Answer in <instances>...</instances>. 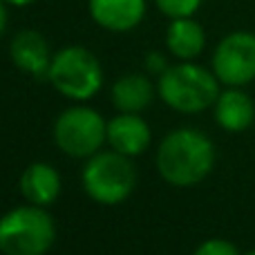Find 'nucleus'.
Returning a JSON list of instances; mask_svg holds the SVG:
<instances>
[{
	"label": "nucleus",
	"instance_id": "nucleus-20",
	"mask_svg": "<svg viewBox=\"0 0 255 255\" xmlns=\"http://www.w3.org/2000/svg\"><path fill=\"white\" fill-rule=\"evenodd\" d=\"M247 255H255V251H249V253H247Z\"/></svg>",
	"mask_w": 255,
	"mask_h": 255
},
{
	"label": "nucleus",
	"instance_id": "nucleus-5",
	"mask_svg": "<svg viewBox=\"0 0 255 255\" xmlns=\"http://www.w3.org/2000/svg\"><path fill=\"white\" fill-rule=\"evenodd\" d=\"M136 184V172L130 159L121 152H97L83 170V188L94 202L112 206L124 202Z\"/></svg>",
	"mask_w": 255,
	"mask_h": 255
},
{
	"label": "nucleus",
	"instance_id": "nucleus-15",
	"mask_svg": "<svg viewBox=\"0 0 255 255\" xmlns=\"http://www.w3.org/2000/svg\"><path fill=\"white\" fill-rule=\"evenodd\" d=\"M159 11L168 18H188L202 7L204 0H154Z\"/></svg>",
	"mask_w": 255,
	"mask_h": 255
},
{
	"label": "nucleus",
	"instance_id": "nucleus-10",
	"mask_svg": "<svg viewBox=\"0 0 255 255\" xmlns=\"http://www.w3.org/2000/svg\"><path fill=\"white\" fill-rule=\"evenodd\" d=\"M108 141L117 152L136 157L150 145V128L134 112H124L108 124Z\"/></svg>",
	"mask_w": 255,
	"mask_h": 255
},
{
	"label": "nucleus",
	"instance_id": "nucleus-8",
	"mask_svg": "<svg viewBox=\"0 0 255 255\" xmlns=\"http://www.w3.org/2000/svg\"><path fill=\"white\" fill-rule=\"evenodd\" d=\"M90 16L108 31H130L143 20L145 0H90Z\"/></svg>",
	"mask_w": 255,
	"mask_h": 255
},
{
	"label": "nucleus",
	"instance_id": "nucleus-1",
	"mask_svg": "<svg viewBox=\"0 0 255 255\" xmlns=\"http://www.w3.org/2000/svg\"><path fill=\"white\" fill-rule=\"evenodd\" d=\"M215 166V148L204 132L181 128L163 136L157 150V170L172 186H193Z\"/></svg>",
	"mask_w": 255,
	"mask_h": 255
},
{
	"label": "nucleus",
	"instance_id": "nucleus-18",
	"mask_svg": "<svg viewBox=\"0 0 255 255\" xmlns=\"http://www.w3.org/2000/svg\"><path fill=\"white\" fill-rule=\"evenodd\" d=\"M4 29H7V2L0 0V36L4 34Z\"/></svg>",
	"mask_w": 255,
	"mask_h": 255
},
{
	"label": "nucleus",
	"instance_id": "nucleus-17",
	"mask_svg": "<svg viewBox=\"0 0 255 255\" xmlns=\"http://www.w3.org/2000/svg\"><path fill=\"white\" fill-rule=\"evenodd\" d=\"M148 67L152 72H161V70H166V61H163V56L161 54H150L148 56Z\"/></svg>",
	"mask_w": 255,
	"mask_h": 255
},
{
	"label": "nucleus",
	"instance_id": "nucleus-6",
	"mask_svg": "<svg viewBox=\"0 0 255 255\" xmlns=\"http://www.w3.org/2000/svg\"><path fill=\"white\" fill-rule=\"evenodd\" d=\"M54 139L70 157H92L108 139V126L92 108H70L54 124Z\"/></svg>",
	"mask_w": 255,
	"mask_h": 255
},
{
	"label": "nucleus",
	"instance_id": "nucleus-19",
	"mask_svg": "<svg viewBox=\"0 0 255 255\" xmlns=\"http://www.w3.org/2000/svg\"><path fill=\"white\" fill-rule=\"evenodd\" d=\"M7 4H13V7H27V4L36 2V0H4Z\"/></svg>",
	"mask_w": 255,
	"mask_h": 255
},
{
	"label": "nucleus",
	"instance_id": "nucleus-4",
	"mask_svg": "<svg viewBox=\"0 0 255 255\" xmlns=\"http://www.w3.org/2000/svg\"><path fill=\"white\" fill-rule=\"evenodd\" d=\"M47 79L63 97L83 101L101 90L103 70L99 58L85 47H65L52 56Z\"/></svg>",
	"mask_w": 255,
	"mask_h": 255
},
{
	"label": "nucleus",
	"instance_id": "nucleus-13",
	"mask_svg": "<svg viewBox=\"0 0 255 255\" xmlns=\"http://www.w3.org/2000/svg\"><path fill=\"white\" fill-rule=\"evenodd\" d=\"M20 190L29 204L47 206L61 193V177L49 163H31L20 177Z\"/></svg>",
	"mask_w": 255,
	"mask_h": 255
},
{
	"label": "nucleus",
	"instance_id": "nucleus-16",
	"mask_svg": "<svg viewBox=\"0 0 255 255\" xmlns=\"http://www.w3.org/2000/svg\"><path fill=\"white\" fill-rule=\"evenodd\" d=\"M193 255H240V251L226 240H206L195 249Z\"/></svg>",
	"mask_w": 255,
	"mask_h": 255
},
{
	"label": "nucleus",
	"instance_id": "nucleus-9",
	"mask_svg": "<svg viewBox=\"0 0 255 255\" xmlns=\"http://www.w3.org/2000/svg\"><path fill=\"white\" fill-rule=\"evenodd\" d=\"M9 54H11V61L16 63V67H20L22 72L34 76H47L52 58H49V45L40 31H18L11 40Z\"/></svg>",
	"mask_w": 255,
	"mask_h": 255
},
{
	"label": "nucleus",
	"instance_id": "nucleus-3",
	"mask_svg": "<svg viewBox=\"0 0 255 255\" xmlns=\"http://www.w3.org/2000/svg\"><path fill=\"white\" fill-rule=\"evenodd\" d=\"M56 229L40 206H20L0 217V251L4 255H45L54 244Z\"/></svg>",
	"mask_w": 255,
	"mask_h": 255
},
{
	"label": "nucleus",
	"instance_id": "nucleus-12",
	"mask_svg": "<svg viewBox=\"0 0 255 255\" xmlns=\"http://www.w3.org/2000/svg\"><path fill=\"white\" fill-rule=\"evenodd\" d=\"M166 45L170 54H175L181 61H193L204 52L206 45V34L204 27L195 20L193 16L188 18H172L166 31Z\"/></svg>",
	"mask_w": 255,
	"mask_h": 255
},
{
	"label": "nucleus",
	"instance_id": "nucleus-7",
	"mask_svg": "<svg viewBox=\"0 0 255 255\" xmlns=\"http://www.w3.org/2000/svg\"><path fill=\"white\" fill-rule=\"evenodd\" d=\"M213 74L229 88L255 81V34L233 31L224 36L213 54Z\"/></svg>",
	"mask_w": 255,
	"mask_h": 255
},
{
	"label": "nucleus",
	"instance_id": "nucleus-14",
	"mask_svg": "<svg viewBox=\"0 0 255 255\" xmlns=\"http://www.w3.org/2000/svg\"><path fill=\"white\" fill-rule=\"evenodd\" d=\"M152 101V83L145 76L128 74L112 85V103L121 112H139Z\"/></svg>",
	"mask_w": 255,
	"mask_h": 255
},
{
	"label": "nucleus",
	"instance_id": "nucleus-2",
	"mask_svg": "<svg viewBox=\"0 0 255 255\" xmlns=\"http://www.w3.org/2000/svg\"><path fill=\"white\" fill-rule=\"evenodd\" d=\"M159 97L177 112H202L215 106L220 79L195 63L166 67L159 79Z\"/></svg>",
	"mask_w": 255,
	"mask_h": 255
},
{
	"label": "nucleus",
	"instance_id": "nucleus-11",
	"mask_svg": "<svg viewBox=\"0 0 255 255\" xmlns=\"http://www.w3.org/2000/svg\"><path fill=\"white\" fill-rule=\"evenodd\" d=\"M215 119L229 132L247 130L255 119V106L251 97L240 88H231L222 92L215 101Z\"/></svg>",
	"mask_w": 255,
	"mask_h": 255
}]
</instances>
